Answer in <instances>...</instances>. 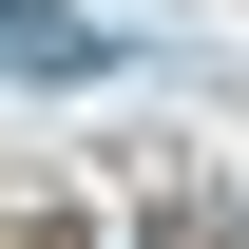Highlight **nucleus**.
Instances as JSON below:
<instances>
[{
  "label": "nucleus",
  "mask_w": 249,
  "mask_h": 249,
  "mask_svg": "<svg viewBox=\"0 0 249 249\" xmlns=\"http://www.w3.org/2000/svg\"><path fill=\"white\" fill-rule=\"evenodd\" d=\"M0 58H19V77H115V58H134V19H77V0H0Z\"/></svg>",
  "instance_id": "obj_1"
}]
</instances>
